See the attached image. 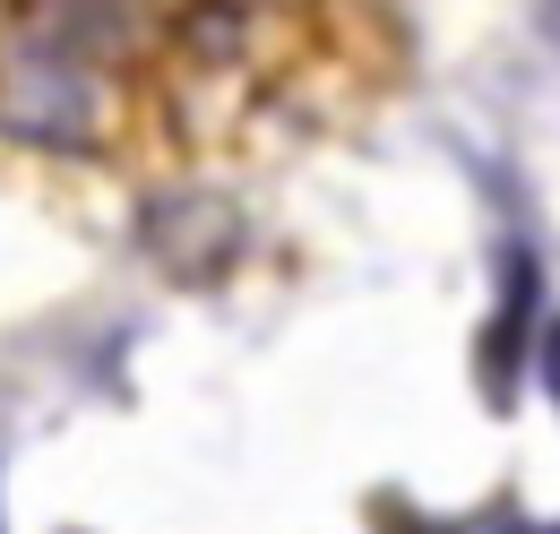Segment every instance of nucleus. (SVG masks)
<instances>
[{
    "label": "nucleus",
    "instance_id": "1",
    "mask_svg": "<svg viewBox=\"0 0 560 534\" xmlns=\"http://www.w3.org/2000/svg\"><path fill=\"white\" fill-rule=\"evenodd\" d=\"M535 371H544V388L560 397V320L544 328V345H535Z\"/></svg>",
    "mask_w": 560,
    "mask_h": 534
}]
</instances>
